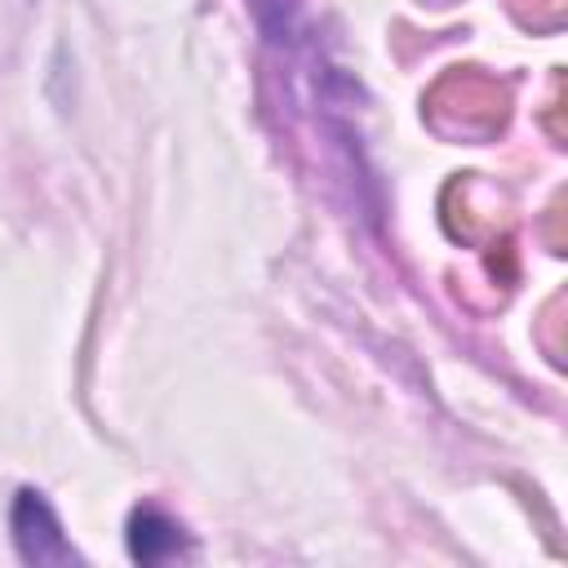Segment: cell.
Instances as JSON below:
<instances>
[{"instance_id":"cell-1","label":"cell","mask_w":568,"mask_h":568,"mask_svg":"<svg viewBox=\"0 0 568 568\" xmlns=\"http://www.w3.org/2000/svg\"><path fill=\"white\" fill-rule=\"evenodd\" d=\"M9 532H13V546H18L22 564H44V568L80 564V550L71 546L58 510L36 488H18V497L9 506Z\"/></svg>"},{"instance_id":"cell-2","label":"cell","mask_w":568,"mask_h":568,"mask_svg":"<svg viewBox=\"0 0 568 568\" xmlns=\"http://www.w3.org/2000/svg\"><path fill=\"white\" fill-rule=\"evenodd\" d=\"M195 546H191V532L160 506H138L129 515V555L138 564H169V559H186Z\"/></svg>"}]
</instances>
